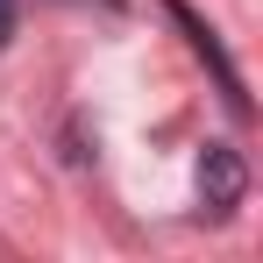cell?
<instances>
[{
  "label": "cell",
  "instance_id": "obj_1",
  "mask_svg": "<svg viewBox=\"0 0 263 263\" xmlns=\"http://www.w3.org/2000/svg\"><path fill=\"white\" fill-rule=\"evenodd\" d=\"M242 149H228V142H206V157H199V199H206V214H228V206H242Z\"/></svg>",
  "mask_w": 263,
  "mask_h": 263
},
{
  "label": "cell",
  "instance_id": "obj_2",
  "mask_svg": "<svg viewBox=\"0 0 263 263\" xmlns=\"http://www.w3.org/2000/svg\"><path fill=\"white\" fill-rule=\"evenodd\" d=\"M164 7L178 14V29L192 36V50H199V57L214 64V79H220V92H228V107H235V114H249V92H242V71L228 64V50H220V36L206 29V22H199V14H192V7H185V0H164Z\"/></svg>",
  "mask_w": 263,
  "mask_h": 263
},
{
  "label": "cell",
  "instance_id": "obj_3",
  "mask_svg": "<svg viewBox=\"0 0 263 263\" xmlns=\"http://www.w3.org/2000/svg\"><path fill=\"white\" fill-rule=\"evenodd\" d=\"M14 36V0H0V43Z\"/></svg>",
  "mask_w": 263,
  "mask_h": 263
}]
</instances>
